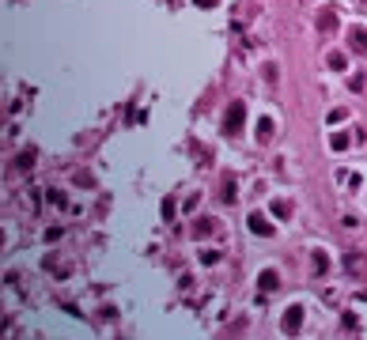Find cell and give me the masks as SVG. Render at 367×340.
Instances as JSON below:
<instances>
[{"instance_id": "obj_6", "label": "cell", "mask_w": 367, "mask_h": 340, "mask_svg": "<svg viewBox=\"0 0 367 340\" xmlns=\"http://www.w3.org/2000/svg\"><path fill=\"white\" fill-rule=\"evenodd\" d=\"M35 159H38V152H35V148H27V152H19L16 166H19V170H27V166H35Z\"/></svg>"}, {"instance_id": "obj_8", "label": "cell", "mask_w": 367, "mask_h": 340, "mask_svg": "<svg viewBox=\"0 0 367 340\" xmlns=\"http://www.w3.org/2000/svg\"><path fill=\"white\" fill-rule=\"evenodd\" d=\"M273 216H276V220H288V216H291V204L288 200H273Z\"/></svg>"}, {"instance_id": "obj_7", "label": "cell", "mask_w": 367, "mask_h": 340, "mask_svg": "<svg viewBox=\"0 0 367 340\" xmlns=\"http://www.w3.org/2000/svg\"><path fill=\"white\" fill-rule=\"evenodd\" d=\"M220 196H223V204H231V200H235V178H223V189H220Z\"/></svg>"}, {"instance_id": "obj_13", "label": "cell", "mask_w": 367, "mask_h": 340, "mask_svg": "<svg viewBox=\"0 0 367 340\" xmlns=\"http://www.w3.org/2000/svg\"><path fill=\"white\" fill-rule=\"evenodd\" d=\"M329 148H333V152H344V148H348V136H333Z\"/></svg>"}, {"instance_id": "obj_1", "label": "cell", "mask_w": 367, "mask_h": 340, "mask_svg": "<svg viewBox=\"0 0 367 340\" xmlns=\"http://www.w3.org/2000/svg\"><path fill=\"white\" fill-rule=\"evenodd\" d=\"M242 118H246V106H242V102H231L227 121H223V132H227V136H239L242 132Z\"/></svg>"}, {"instance_id": "obj_17", "label": "cell", "mask_w": 367, "mask_h": 340, "mask_svg": "<svg viewBox=\"0 0 367 340\" xmlns=\"http://www.w3.org/2000/svg\"><path fill=\"white\" fill-rule=\"evenodd\" d=\"M344 264H348V272H359V257L356 254H348V261H344Z\"/></svg>"}, {"instance_id": "obj_5", "label": "cell", "mask_w": 367, "mask_h": 340, "mask_svg": "<svg viewBox=\"0 0 367 340\" xmlns=\"http://www.w3.org/2000/svg\"><path fill=\"white\" fill-rule=\"evenodd\" d=\"M257 284H261V291H273V288H276V284H280V276H276V272H273V268H265V272H261V276H257Z\"/></svg>"}, {"instance_id": "obj_14", "label": "cell", "mask_w": 367, "mask_h": 340, "mask_svg": "<svg viewBox=\"0 0 367 340\" xmlns=\"http://www.w3.org/2000/svg\"><path fill=\"white\" fill-rule=\"evenodd\" d=\"M344 118H348V114H344V110H333V114H329V118H325V121H329V125H341Z\"/></svg>"}, {"instance_id": "obj_11", "label": "cell", "mask_w": 367, "mask_h": 340, "mask_svg": "<svg viewBox=\"0 0 367 340\" xmlns=\"http://www.w3.org/2000/svg\"><path fill=\"white\" fill-rule=\"evenodd\" d=\"M46 196H50V204H57V208H69V200H65V193H57V189H50V193H46Z\"/></svg>"}, {"instance_id": "obj_9", "label": "cell", "mask_w": 367, "mask_h": 340, "mask_svg": "<svg viewBox=\"0 0 367 340\" xmlns=\"http://www.w3.org/2000/svg\"><path fill=\"white\" fill-rule=\"evenodd\" d=\"M193 230H197V234H208V230H216V220H197Z\"/></svg>"}, {"instance_id": "obj_4", "label": "cell", "mask_w": 367, "mask_h": 340, "mask_svg": "<svg viewBox=\"0 0 367 340\" xmlns=\"http://www.w3.org/2000/svg\"><path fill=\"white\" fill-rule=\"evenodd\" d=\"M348 42L356 46L359 53H367V30H363V26H352V30H348Z\"/></svg>"}, {"instance_id": "obj_16", "label": "cell", "mask_w": 367, "mask_h": 340, "mask_svg": "<svg viewBox=\"0 0 367 340\" xmlns=\"http://www.w3.org/2000/svg\"><path fill=\"white\" fill-rule=\"evenodd\" d=\"M201 261H205V264H216V261H220V254H212V250H205V254H201Z\"/></svg>"}, {"instance_id": "obj_3", "label": "cell", "mask_w": 367, "mask_h": 340, "mask_svg": "<svg viewBox=\"0 0 367 340\" xmlns=\"http://www.w3.org/2000/svg\"><path fill=\"white\" fill-rule=\"evenodd\" d=\"M303 325V306H288V314H284V332H299Z\"/></svg>"}, {"instance_id": "obj_10", "label": "cell", "mask_w": 367, "mask_h": 340, "mask_svg": "<svg viewBox=\"0 0 367 340\" xmlns=\"http://www.w3.org/2000/svg\"><path fill=\"white\" fill-rule=\"evenodd\" d=\"M269 132H273V121L261 118V121H257V136H261V140H269Z\"/></svg>"}, {"instance_id": "obj_12", "label": "cell", "mask_w": 367, "mask_h": 340, "mask_svg": "<svg viewBox=\"0 0 367 340\" xmlns=\"http://www.w3.org/2000/svg\"><path fill=\"white\" fill-rule=\"evenodd\" d=\"M310 264H314V276H322V272H325V254H322V250L314 254V261H310Z\"/></svg>"}, {"instance_id": "obj_15", "label": "cell", "mask_w": 367, "mask_h": 340, "mask_svg": "<svg viewBox=\"0 0 367 340\" xmlns=\"http://www.w3.org/2000/svg\"><path fill=\"white\" fill-rule=\"evenodd\" d=\"M329 68H337V72L344 68V57H341V53H333V57H329Z\"/></svg>"}, {"instance_id": "obj_2", "label": "cell", "mask_w": 367, "mask_h": 340, "mask_svg": "<svg viewBox=\"0 0 367 340\" xmlns=\"http://www.w3.org/2000/svg\"><path fill=\"white\" fill-rule=\"evenodd\" d=\"M246 227L254 230V234H261V238H269V234H273V223L265 220L261 212H250V220H246Z\"/></svg>"}]
</instances>
